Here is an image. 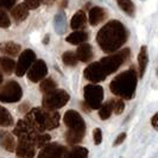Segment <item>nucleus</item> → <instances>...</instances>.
Instances as JSON below:
<instances>
[{
    "label": "nucleus",
    "instance_id": "obj_13",
    "mask_svg": "<svg viewBox=\"0 0 158 158\" xmlns=\"http://www.w3.org/2000/svg\"><path fill=\"white\" fill-rule=\"evenodd\" d=\"M85 79H87L88 81L93 82V83H98V82H101L103 80H106V74L103 73V70L100 68V65L98 62H94V63H90L87 68L85 69Z\"/></svg>",
    "mask_w": 158,
    "mask_h": 158
},
{
    "label": "nucleus",
    "instance_id": "obj_11",
    "mask_svg": "<svg viewBox=\"0 0 158 158\" xmlns=\"http://www.w3.org/2000/svg\"><path fill=\"white\" fill-rule=\"evenodd\" d=\"M48 74L47 63L43 60H37L27 71V79L32 82H40L45 79Z\"/></svg>",
    "mask_w": 158,
    "mask_h": 158
},
{
    "label": "nucleus",
    "instance_id": "obj_1",
    "mask_svg": "<svg viewBox=\"0 0 158 158\" xmlns=\"http://www.w3.org/2000/svg\"><path fill=\"white\" fill-rule=\"evenodd\" d=\"M127 30L118 20L108 22L98 32L96 40L99 47L107 54L117 52L127 40Z\"/></svg>",
    "mask_w": 158,
    "mask_h": 158
},
{
    "label": "nucleus",
    "instance_id": "obj_31",
    "mask_svg": "<svg viewBox=\"0 0 158 158\" xmlns=\"http://www.w3.org/2000/svg\"><path fill=\"white\" fill-rule=\"evenodd\" d=\"M11 25V20H10V17H8L7 12L2 8H0V27L2 29H7Z\"/></svg>",
    "mask_w": 158,
    "mask_h": 158
},
{
    "label": "nucleus",
    "instance_id": "obj_9",
    "mask_svg": "<svg viewBox=\"0 0 158 158\" xmlns=\"http://www.w3.org/2000/svg\"><path fill=\"white\" fill-rule=\"evenodd\" d=\"M22 87L16 81H8L4 87L0 88V101L2 102H17L22 99Z\"/></svg>",
    "mask_w": 158,
    "mask_h": 158
},
{
    "label": "nucleus",
    "instance_id": "obj_38",
    "mask_svg": "<svg viewBox=\"0 0 158 158\" xmlns=\"http://www.w3.org/2000/svg\"><path fill=\"white\" fill-rule=\"evenodd\" d=\"M54 2H56V0H45V4L48 5H52Z\"/></svg>",
    "mask_w": 158,
    "mask_h": 158
},
{
    "label": "nucleus",
    "instance_id": "obj_34",
    "mask_svg": "<svg viewBox=\"0 0 158 158\" xmlns=\"http://www.w3.org/2000/svg\"><path fill=\"white\" fill-rule=\"evenodd\" d=\"M93 139H94V143L96 145L101 144L102 142V132H101V128H95L94 132H93Z\"/></svg>",
    "mask_w": 158,
    "mask_h": 158
},
{
    "label": "nucleus",
    "instance_id": "obj_21",
    "mask_svg": "<svg viewBox=\"0 0 158 158\" xmlns=\"http://www.w3.org/2000/svg\"><path fill=\"white\" fill-rule=\"evenodd\" d=\"M20 45L15 42H5L0 44V51L8 56H17L20 51Z\"/></svg>",
    "mask_w": 158,
    "mask_h": 158
},
{
    "label": "nucleus",
    "instance_id": "obj_39",
    "mask_svg": "<svg viewBox=\"0 0 158 158\" xmlns=\"http://www.w3.org/2000/svg\"><path fill=\"white\" fill-rule=\"evenodd\" d=\"M68 5V0H62V4H61V6L64 7V6H67Z\"/></svg>",
    "mask_w": 158,
    "mask_h": 158
},
{
    "label": "nucleus",
    "instance_id": "obj_10",
    "mask_svg": "<svg viewBox=\"0 0 158 158\" xmlns=\"http://www.w3.org/2000/svg\"><path fill=\"white\" fill-rule=\"evenodd\" d=\"M36 62V54L31 49H26L19 55L18 62L16 64V75L17 76H23L27 71L30 70L32 64Z\"/></svg>",
    "mask_w": 158,
    "mask_h": 158
},
{
    "label": "nucleus",
    "instance_id": "obj_18",
    "mask_svg": "<svg viewBox=\"0 0 158 158\" xmlns=\"http://www.w3.org/2000/svg\"><path fill=\"white\" fill-rule=\"evenodd\" d=\"M76 56H77V60L81 62H89L93 58V48H92V45L88 44V43L81 44L77 48Z\"/></svg>",
    "mask_w": 158,
    "mask_h": 158
},
{
    "label": "nucleus",
    "instance_id": "obj_8",
    "mask_svg": "<svg viewBox=\"0 0 158 158\" xmlns=\"http://www.w3.org/2000/svg\"><path fill=\"white\" fill-rule=\"evenodd\" d=\"M85 102L90 110H99L102 106L103 88L98 85H87L83 89Z\"/></svg>",
    "mask_w": 158,
    "mask_h": 158
},
{
    "label": "nucleus",
    "instance_id": "obj_20",
    "mask_svg": "<svg viewBox=\"0 0 158 158\" xmlns=\"http://www.w3.org/2000/svg\"><path fill=\"white\" fill-rule=\"evenodd\" d=\"M88 40V33L85 31H74L71 32L70 35L67 37V42L74 44V45H77V44H83L86 43V40Z\"/></svg>",
    "mask_w": 158,
    "mask_h": 158
},
{
    "label": "nucleus",
    "instance_id": "obj_3",
    "mask_svg": "<svg viewBox=\"0 0 158 158\" xmlns=\"http://www.w3.org/2000/svg\"><path fill=\"white\" fill-rule=\"evenodd\" d=\"M25 119L35 127L40 133L47 130H54L60 125V114L56 111L47 108H32L26 114Z\"/></svg>",
    "mask_w": 158,
    "mask_h": 158
},
{
    "label": "nucleus",
    "instance_id": "obj_28",
    "mask_svg": "<svg viewBox=\"0 0 158 158\" xmlns=\"http://www.w3.org/2000/svg\"><path fill=\"white\" fill-rule=\"evenodd\" d=\"M55 29L60 35H62L65 29H67V24H65V16L63 12H60L55 17Z\"/></svg>",
    "mask_w": 158,
    "mask_h": 158
},
{
    "label": "nucleus",
    "instance_id": "obj_24",
    "mask_svg": "<svg viewBox=\"0 0 158 158\" xmlns=\"http://www.w3.org/2000/svg\"><path fill=\"white\" fill-rule=\"evenodd\" d=\"M12 125H13V117L5 107L0 106V126L8 127Z\"/></svg>",
    "mask_w": 158,
    "mask_h": 158
},
{
    "label": "nucleus",
    "instance_id": "obj_30",
    "mask_svg": "<svg viewBox=\"0 0 158 158\" xmlns=\"http://www.w3.org/2000/svg\"><path fill=\"white\" fill-rule=\"evenodd\" d=\"M112 112H113V107H112L111 101L103 103L102 106L99 108V115L102 120H107V119L111 117Z\"/></svg>",
    "mask_w": 158,
    "mask_h": 158
},
{
    "label": "nucleus",
    "instance_id": "obj_17",
    "mask_svg": "<svg viewBox=\"0 0 158 158\" xmlns=\"http://www.w3.org/2000/svg\"><path fill=\"white\" fill-rule=\"evenodd\" d=\"M86 24H87V16H86V12L82 11V10L77 11V12L73 16V18H71L70 26H71V29L75 30V31L86 27Z\"/></svg>",
    "mask_w": 158,
    "mask_h": 158
},
{
    "label": "nucleus",
    "instance_id": "obj_40",
    "mask_svg": "<svg viewBox=\"0 0 158 158\" xmlns=\"http://www.w3.org/2000/svg\"><path fill=\"white\" fill-rule=\"evenodd\" d=\"M2 82V75H1V73H0V83Z\"/></svg>",
    "mask_w": 158,
    "mask_h": 158
},
{
    "label": "nucleus",
    "instance_id": "obj_12",
    "mask_svg": "<svg viewBox=\"0 0 158 158\" xmlns=\"http://www.w3.org/2000/svg\"><path fill=\"white\" fill-rule=\"evenodd\" d=\"M67 149L60 144H48L45 145L38 155V158H64Z\"/></svg>",
    "mask_w": 158,
    "mask_h": 158
},
{
    "label": "nucleus",
    "instance_id": "obj_36",
    "mask_svg": "<svg viewBox=\"0 0 158 158\" xmlns=\"http://www.w3.org/2000/svg\"><path fill=\"white\" fill-rule=\"evenodd\" d=\"M125 138H126V133H121V135H119L118 138H117V139H115V142H114V146L120 145L121 143L125 140Z\"/></svg>",
    "mask_w": 158,
    "mask_h": 158
},
{
    "label": "nucleus",
    "instance_id": "obj_26",
    "mask_svg": "<svg viewBox=\"0 0 158 158\" xmlns=\"http://www.w3.org/2000/svg\"><path fill=\"white\" fill-rule=\"evenodd\" d=\"M40 90L44 93V94H48V93H51L57 89V83L52 79H44L42 82H40Z\"/></svg>",
    "mask_w": 158,
    "mask_h": 158
},
{
    "label": "nucleus",
    "instance_id": "obj_32",
    "mask_svg": "<svg viewBox=\"0 0 158 158\" xmlns=\"http://www.w3.org/2000/svg\"><path fill=\"white\" fill-rule=\"evenodd\" d=\"M112 107H113V112L115 114H120L123 113L124 108H125V103L123 101V99H115V100H111Z\"/></svg>",
    "mask_w": 158,
    "mask_h": 158
},
{
    "label": "nucleus",
    "instance_id": "obj_33",
    "mask_svg": "<svg viewBox=\"0 0 158 158\" xmlns=\"http://www.w3.org/2000/svg\"><path fill=\"white\" fill-rule=\"evenodd\" d=\"M23 4L27 10H35L40 6L42 0H24Z\"/></svg>",
    "mask_w": 158,
    "mask_h": 158
},
{
    "label": "nucleus",
    "instance_id": "obj_27",
    "mask_svg": "<svg viewBox=\"0 0 158 158\" xmlns=\"http://www.w3.org/2000/svg\"><path fill=\"white\" fill-rule=\"evenodd\" d=\"M117 2H118L119 7L121 8L126 15H128V16H133L135 15V4L131 0H117Z\"/></svg>",
    "mask_w": 158,
    "mask_h": 158
},
{
    "label": "nucleus",
    "instance_id": "obj_16",
    "mask_svg": "<svg viewBox=\"0 0 158 158\" xmlns=\"http://www.w3.org/2000/svg\"><path fill=\"white\" fill-rule=\"evenodd\" d=\"M0 145L4 150L8 152H13L16 151V140L13 138V135L8 133L6 131H0Z\"/></svg>",
    "mask_w": 158,
    "mask_h": 158
},
{
    "label": "nucleus",
    "instance_id": "obj_4",
    "mask_svg": "<svg viewBox=\"0 0 158 158\" xmlns=\"http://www.w3.org/2000/svg\"><path fill=\"white\" fill-rule=\"evenodd\" d=\"M64 124L68 127V132L65 133L67 142L71 145H76L82 142L83 137L86 135V124L82 117L76 111L65 112L64 114Z\"/></svg>",
    "mask_w": 158,
    "mask_h": 158
},
{
    "label": "nucleus",
    "instance_id": "obj_15",
    "mask_svg": "<svg viewBox=\"0 0 158 158\" xmlns=\"http://www.w3.org/2000/svg\"><path fill=\"white\" fill-rule=\"evenodd\" d=\"M106 17H107V12L102 7L95 6L89 10V23L93 26H96L101 22H103L106 19Z\"/></svg>",
    "mask_w": 158,
    "mask_h": 158
},
{
    "label": "nucleus",
    "instance_id": "obj_25",
    "mask_svg": "<svg viewBox=\"0 0 158 158\" xmlns=\"http://www.w3.org/2000/svg\"><path fill=\"white\" fill-rule=\"evenodd\" d=\"M0 68L6 74H12L16 70V63L10 57H0Z\"/></svg>",
    "mask_w": 158,
    "mask_h": 158
},
{
    "label": "nucleus",
    "instance_id": "obj_35",
    "mask_svg": "<svg viewBox=\"0 0 158 158\" xmlns=\"http://www.w3.org/2000/svg\"><path fill=\"white\" fill-rule=\"evenodd\" d=\"M17 0H0V8H11Z\"/></svg>",
    "mask_w": 158,
    "mask_h": 158
},
{
    "label": "nucleus",
    "instance_id": "obj_22",
    "mask_svg": "<svg viewBox=\"0 0 158 158\" xmlns=\"http://www.w3.org/2000/svg\"><path fill=\"white\" fill-rule=\"evenodd\" d=\"M11 15H12L13 19L16 22H23L29 16V10L24 6V4H19V5H17L16 7L12 8Z\"/></svg>",
    "mask_w": 158,
    "mask_h": 158
},
{
    "label": "nucleus",
    "instance_id": "obj_2",
    "mask_svg": "<svg viewBox=\"0 0 158 158\" xmlns=\"http://www.w3.org/2000/svg\"><path fill=\"white\" fill-rule=\"evenodd\" d=\"M137 71L135 68H131L126 71H123L112 80L110 88L114 95H117L121 99L130 100L135 96V88H137Z\"/></svg>",
    "mask_w": 158,
    "mask_h": 158
},
{
    "label": "nucleus",
    "instance_id": "obj_7",
    "mask_svg": "<svg viewBox=\"0 0 158 158\" xmlns=\"http://www.w3.org/2000/svg\"><path fill=\"white\" fill-rule=\"evenodd\" d=\"M70 96L69 94L63 90V89H56L51 93H48V94L44 95L43 98V107L47 108V110H50V111H56L61 107L65 106L68 101H69Z\"/></svg>",
    "mask_w": 158,
    "mask_h": 158
},
{
    "label": "nucleus",
    "instance_id": "obj_37",
    "mask_svg": "<svg viewBox=\"0 0 158 158\" xmlns=\"http://www.w3.org/2000/svg\"><path fill=\"white\" fill-rule=\"evenodd\" d=\"M151 124H152V126L158 131V113H156V114L152 117V119H151Z\"/></svg>",
    "mask_w": 158,
    "mask_h": 158
},
{
    "label": "nucleus",
    "instance_id": "obj_14",
    "mask_svg": "<svg viewBox=\"0 0 158 158\" xmlns=\"http://www.w3.org/2000/svg\"><path fill=\"white\" fill-rule=\"evenodd\" d=\"M16 153L19 158H33L36 156V146L30 143L19 140L16 148Z\"/></svg>",
    "mask_w": 158,
    "mask_h": 158
},
{
    "label": "nucleus",
    "instance_id": "obj_6",
    "mask_svg": "<svg viewBox=\"0 0 158 158\" xmlns=\"http://www.w3.org/2000/svg\"><path fill=\"white\" fill-rule=\"evenodd\" d=\"M13 133L19 138V140L30 143L32 145H35L36 148H37V143H38V139H40V135H42L32 126L26 119H22V120L18 121V124L16 125V128L13 130Z\"/></svg>",
    "mask_w": 158,
    "mask_h": 158
},
{
    "label": "nucleus",
    "instance_id": "obj_29",
    "mask_svg": "<svg viewBox=\"0 0 158 158\" xmlns=\"http://www.w3.org/2000/svg\"><path fill=\"white\" fill-rule=\"evenodd\" d=\"M62 61H63V63L65 65H69V67H74V65H76L77 64V56L75 52H73V51H67V52H64L63 55H62Z\"/></svg>",
    "mask_w": 158,
    "mask_h": 158
},
{
    "label": "nucleus",
    "instance_id": "obj_23",
    "mask_svg": "<svg viewBox=\"0 0 158 158\" xmlns=\"http://www.w3.org/2000/svg\"><path fill=\"white\" fill-rule=\"evenodd\" d=\"M88 157V150L86 148L82 146H75L71 150H67V153L64 158H87Z\"/></svg>",
    "mask_w": 158,
    "mask_h": 158
},
{
    "label": "nucleus",
    "instance_id": "obj_5",
    "mask_svg": "<svg viewBox=\"0 0 158 158\" xmlns=\"http://www.w3.org/2000/svg\"><path fill=\"white\" fill-rule=\"evenodd\" d=\"M128 56H130V49H123V50L117 51L107 57L101 58L98 63L103 70V73L106 74V76H108L110 74H113L114 71L118 70L119 68L125 63Z\"/></svg>",
    "mask_w": 158,
    "mask_h": 158
},
{
    "label": "nucleus",
    "instance_id": "obj_19",
    "mask_svg": "<svg viewBox=\"0 0 158 158\" xmlns=\"http://www.w3.org/2000/svg\"><path fill=\"white\" fill-rule=\"evenodd\" d=\"M148 62H149V56H148V48L145 45H143L140 48L139 55H138V67H139V76L143 77L146 67H148Z\"/></svg>",
    "mask_w": 158,
    "mask_h": 158
}]
</instances>
